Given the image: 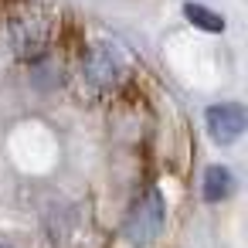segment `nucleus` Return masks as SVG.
<instances>
[{
	"label": "nucleus",
	"mask_w": 248,
	"mask_h": 248,
	"mask_svg": "<svg viewBox=\"0 0 248 248\" xmlns=\"http://www.w3.org/2000/svg\"><path fill=\"white\" fill-rule=\"evenodd\" d=\"M204 123H207L211 140H217V143H234V140L245 133V109H241L238 102L211 106L207 116H204Z\"/></svg>",
	"instance_id": "obj_2"
},
{
	"label": "nucleus",
	"mask_w": 248,
	"mask_h": 248,
	"mask_svg": "<svg viewBox=\"0 0 248 248\" xmlns=\"http://www.w3.org/2000/svg\"><path fill=\"white\" fill-rule=\"evenodd\" d=\"M184 17L194 28H201V31H211V34H221L224 31V17L214 14V11H207V7H201V4H184Z\"/></svg>",
	"instance_id": "obj_5"
},
{
	"label": "nucleus",
	"mask_w": 248,
	"mask_h": 248,
	"mask_svg": "<svg viewBox=\"0 0 248 248\" xmlns=\"http://www.w3.org/2000/svg\"><path fill=\"white\" fill-rule=\"evenodd\" d=\"M201 190H204V201H224L234 190V173L228 167H207L204 180H201Z\"/></svg>",
	"instance_id": "obj_4"
},
{
	"label": "nucleus",
	"mask_w": 248,
	"mask_h": 248,
	"mask_svg": "<svg viewBox=\"0 0 248 248\" xmlns=\"http://www.w3.org/2000/svg\"><path fill=\"white\" fill-rule=\"evenodd\" d=\"M163 217H167V207H163V194L156 187H150L129 211L126 217V238L133 245H150L153 238H160L163 231Z\"/></svg>",
	"instance_id": "obj_1"
},
{
	"label": "nucleus",
	"mask_w": 248,
	"mask_h": 248,
	"mask_svg": "<svg viewBox=\"0 0 248 248\" xmlns=\"http://www.w3.org/2000/svg\"><path fill=\"white\" fill-rule=\"evenodd\" d=\"M119 75V62L109 48H95L89 58H85V78L92 85H112Z\"/></svg>",
	"instance_id": "obj_3"
},
{
	"label": "nucleus",
	"mask_w": 248,
	"mask_h": 248,
	"mask_svg": "<svg viewBox=\"0 0 248 248\" xmlns=\"http://www.w3.org/2000/svg\"><path fill=\"white\" fill-rule=\"evenodd\" d=\"M0 248H7V245H0Z\"/></svg>",
	"instance_id": "obj_6"
}]
</instances>
